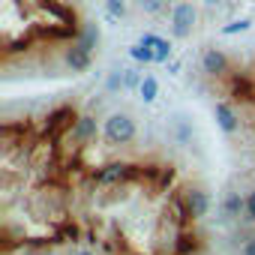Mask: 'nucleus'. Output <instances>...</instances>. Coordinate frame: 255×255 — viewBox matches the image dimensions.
I'll use <instances>...</instances> for the list:
<instances>
[{"label":"nucleus","instance_id":"nucleus-1","mask_svg":"<svg viewBox=\"0 0 255 255\" xmlns=\"http://www.w3.org/2000/svg\"><path fill=\"white\" fill-rule=\"evenodd\" d=\"M102 138L111 147H126L138 138V123L129 111H111L102 120Z\"/></svg>","mask_w":255,"mask_h":255},{"label":"nucleus","instance_id":"nucleus-10","mask_svg":"<svg viewBox=\"0 0 255 255\" xmlns=\"http://www.w3.org/2000/svg\"><path fill=\"white\" fill-rule=\"evenodd\" d=\"M99 39H102V33H99V24H84V27L78 30V36H75V42H78L84 51H90V54H93V48L99 45Z\"/></svg>","mask_w":255,"mask_h":255},{"label":"nucleus","instance_id":"nucleus-17","mask_svg":"<svg viewBox=\"0 0 255 255\" xmlns=\"http://www.w3.org/2000/svg\"><path fill=\"white\" fill-rule=\"evenodd\" d=\"M123 81H126V93H129V90H138V87H141L144 75H141L138 69H123Z\"/></svg>","mask_w":255,"mask_h":255},{"label":"nucleus","instance_id":"nucleus-19","mask_svg":"<svg viewBox=\"0 0 255 255\" xmlns=\"http://www.w3.org/2000/svg\"><path fill=\"white\" fill-rule=\"evenodd\" d=\"M246 219H249V222H255V189L246 195Z\"/></svg>","mask_w":255,"mask_h":255},{"label":"nucleus","instance_id":"nucleus-16","mask_svg":"<svg viewBox=\"0 0 255 255\" xmlns=\"http://www.w3.org/2000/svg\"><path fill=\"white\" fill-rule=\"evenodd\" d=\"M105 12L108 18H126V0H105Z\"/></svg>","mask_w":255,"mask_h":255},{"label":"nucleus","instance_id":"nucleus-13","mask_svg":"<svg viewBox=\"0 0 255 255\" xmlns=\"http://www.w3.org/2000/svg\"><path fill=\"white\" fill-rule=\"evenodd\" d=\"M105 90H108V93H126L123 69H114V72H108V78H105Z\"/></svg>","mask_w":255,"mask_h":255},{"label":"nucleus","instance_id":"nucleus-14","mask_svg":"<svg viewBox=\"0 0 255 255\" xmlns=\"http://www.w3.org/2000/svg\"><path fill=\"white\" fill-rule=\"evenodd\" d=\"M174 138H177V144H189L192 141V123L189 120H177L174 123Z\"/></svg>","mask_w":255,"mask_h":255},{"label":"nucleus","instance_id":"nucleus-24","mask_svg":"<svg viewBox=\"0 0 255 255\" xmlns=\"http://www.w3.org/2000/svg\"><path fill=\"white\" fill-rule=\"evenodd\" d=\"M99 255H108V252H99Z\"/></svg>","mask_w":255,"mask_h":255},{"label":"nucleus","instance_id":"nucleus-6","mask_svg":"<svg viewBox=\"0 0 255 255\" xmlns=\"http://www.w3.org/2000/svg\"><path fill=\"white\" fill-rule=\"evenodd\" d=\"M213 117H216V126L225 132V135H237L240 132V114L231 102H216L213 105Z\"/></svg>","mask_w":255,"mask_h":255},{"label":"nucleus","instance_id":"nucleus-21","mask_svg":"<svg viewBox=\"0 0 255 255\" xmlns=\"http://www.w3.org/2000/svg\"><path fill=\"white\" fill-rule=\"evenodd\" d=\"M177 69H180V60H171V63H168V72L177 75Z\"/></svg>","mask_w":255,"mask_h":255},{"label":"nucleus","instance_id":"nucleus-15","mask_svg":"<svg viewBox=\"0 0 255 255\" xmlns=\"http://www.w3.org/2000/svg\"><path fill=\"white\" fill-rule=\"evenodd\" d=\"M249 27H252L249 18H234V21H228V24L222 27V36H237V33H246Z\"/></svg>","mask_w":255,"mask_h":255},{"label":"nucleus","instance_id":"nucleus-18","mask_svg":"<svg viewBox=\"0 0 255 255\" xmlns=\"http://www.w3.org/2000/svg\"><path fill=\"white\" fill-rule=\"evenodd\" d=\"M141 3V9L147 12V15H159L165 6H168V0H138Z\"/></svg>","mask_w":255,"mask_h":255},{"label":"nucleus","instance_id":"nucleus-4","mask_svg":"<svg viewBox=\"0 0 255 255\" xmlns=\"http://www.w3.org/2000/svg\"><path fill=\"white\" fill-rule=\"evenodd\" d=\"M183 207H186V213H189L192 222L204 219V216L210 213V192L201 189V186H189V189H183Z\"/></svg>","mask_w":255,"mask_h":255},{"label":"nucleus","instance_id":"nucleus-11","mask_svg":"<svg viewBox=\"0 0 255 255\" xmlns=\"http://www.w3.org/2000/svg\"><path fill=\"white\" fill-rule=\"evenodd\" d=\"M138 96H141V102H156V96H159V81H156V75H144V81H141V87H138Z\"/></svg>","mask_w":255,"mask_h":255},{"label":"nucleus","instance_id":"nucleus-12","mask_svg":"<svg viewBox=\"0 0 255 255\" xmlns=\"http://www.w3.org/2000/svg\"><path fill=\"white\" fill-rule=\"evenodd\" d=\"M129 57L135 60V63H156V54H153V48H147L144 42H135V45H129Z\"/></svg>","mask_w":255,"mask_h":255},{"label":"nucleus","instance_id":"nucleus-9","mask_svg":"<svg viewBox=\"0 0 255 255\" xmlns=\"http://www.w3.org/2000/svg\"><path fill=\"white\" fill-rule=\"evenodd\" d=\"M222 213L225 219H237V216H246V198L240 192H228L225 201H222Z\"/></svg>","mask_w":255,"mask_h":255},{"label":"nucleus","instance_id":"nucleus-23","mask_svg":"<svg viewBox=\"0 0 255 255\" xmlns=\"http://www.w3.org/2000/svg\"><path fill=\"white\" fill-rule=\"evenodd\" d=\"M72 255H99V252H93V249H75Z\"/></svg>","mask_w":255,"mask_h":255},{"label":"nucleus","instance_id":"nucleus-22","mask_svg":"<svg viewBox=\"0 0 255 255\" xmlns=\"http://www.w3.org/2000/svg\"><path fill=\"white\" fill-rule=\"evenodd\" d=\"M201 3H204V6H222L225 0H201Z\"/></svg>","mask_w":255,"mask_h":255},{"label":"nucleus","instance_id":"nucleus-8","mask_svg":"<svg viewBox=\"0 0 255 255\" xmlns=\"http://www.w3.org/2000/svg\"><path fill=\"white\" fill-rule=\"evenodd\" d=\"M138 42H144L147 48H153L156 63H165V66H168V63L174 60V57H171V54H174V48H171V42H168V39H162V36H156V33H144Z\"/></svg>","mask_w":255,"mask_h":255},{"label":"nucleus","instance_id":"nucleus-20","mask_svg":"<svg viewBox=\"0 0 255 255\" xmlns=\"http://www.w3.org/2000/svg\"><path fill=\"white\" fill-rule=\"evenodd\" d=\"M240 255H255V237H249V240L243 243V249H240Z\"/></svg>","mask_w":255,"mask_h":255},{"label":"nucleus","instance_id":"nucleus-25","mask_svg":"<svg viewBox=\"0 0 255 255\" xmlns=\"http://www.w3.org/2000/svg\"><path fill=\"white\" fill-rule=\"evenodd\" d=\"M252 3H255V0H252Z\"/></svg>","mask_w":255,"mask_h":255},{"label":"nucleus","instance_id":"nucleus-3","mask_svg":"<svg viewBox=\"0 0 255 255\" xmlns=\"http://www.w3.org/2000/svg\"><path fill=\"white\" fill-rule=\"evenodd\" d=\"M69 141H72V147H90L99 135H102V126L96 123V117L93 114H75L72 120H69Z\"/></svg>","mask_w":255,"mask_h":255},{"label":"nucleus","instance_id":"nucleus-2","mask_svg":"<svg viewBox=\"0 0 255 255\" xmlns=\"http://www.w3.org/2000/svg\"><path fill=\"white\" fill-rule=\"evenodd\" d=\"M171 36L174 39H189L195 24H198V6L192 3V0H177V3L171 6Z\"/></svg>","mask_w":255,"mask_h":255},{"label":"nucleus","instance_id":"nucleus-5","mask_svg":"<svg viewBox=\"0 0 255 255\" xmlns=\"http://www.w3.org/2000/svg\"><path fill=\"white\" fill-rule=\"evenodd\" d=\"M228 66H231V60H228V54H225L222 48H216V45L204 48V54H201V69H204V75L219 78V75L228 72Z\"/></svg>","mask_w":255,"mask_h":255},{"label":"nucleus","instance_id":"nucleus-7","mask_svg":"<svg viewBox=\"0 0 255 255\" xmlns=\"http://www.w3.org/2000/svg\"><path fill=\"white\" fill-rule=\"evenodd\" d=\"M63 66L69 69V72H87L90 66H93V54L90 51H84L75 39L63 48Z\"/></svg>","mask_w":255,"mask_h":255}]
</instances>
